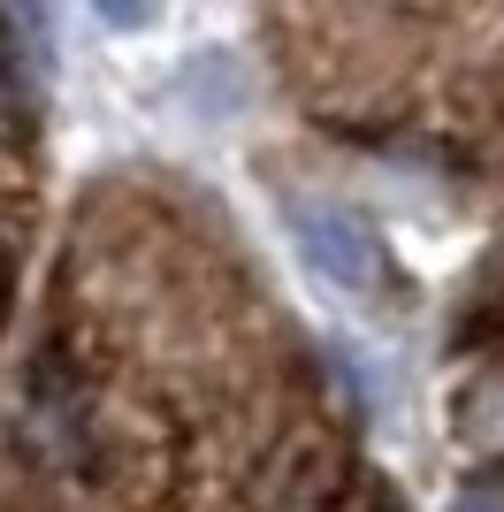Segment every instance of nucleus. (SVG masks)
<instances>
[{
  "mask_svg": "<svg viewBox=\"0 0 504 512\" xmlns=\"http://www.w3.org/2000/svg\"><path fill=\"white\" fill-rule=\"evenodd\" d=\"M0 512H405L237 214L123 161L69 199L0 406Z\"/></svg>",
  "mask_w": 504,
  "mask_h": 512,
  "instance_id": "obj_1",
  "label": "nucleus"
},
{
  "mask_svg": "<svg viewBox=\"0 0 504 512\" xmlns=\"http://www.w3.org/2000/svg\"><path fill=\"white\" fill-rule=\"evenodd\" d=\"M275 85L382 161L504 176V8H260Z\"/></svg>",
  "mask_w": 504,
  "mask_h": 512,
  "instance_id": "obj_2",
  "label": "nucleus"
},
{
  "mask_svg": "<svg viewBox=\"0 0 504 512\" xmlns=\"http://www.w3.org/2000/svg\"><path fill=\"white\" fill-rule=\"evenodd\" d=\"M275 207H283V230H291L298 260L329 283L336 299L367 306V314H405L413 283L390 260L382 230L352 207L344 192H314V184H275Z\"/></svg>",
  "mask_w": 504,
  "mask_h": 512,
  "instance_id": "obj_3",
  "label": "nucleus"
},
{
  "mask_svg": "<svg viewBox=\"0 0 504 512\" xmlns=\"http://www.w3.org/2000/svg\"><path fill=\"white\" fill-rule=\"evenodd\" d=\"M451 444L466 474H489L504 490V253L451 321Z\"/></svg>",
  "mask_w": 504,
  "mask_h": 512,
  "instance_id": "obj_4",
  "label": "nucleus"
},
{
  "mask_svg": "<svg viewBox=\"0 0 504 512\" xmlns=\"http://www.w3.org/2000/svg\"><path fill=\"white\" fill-rule=\"evenodd\" d=\"M39 169H46V123H39V85L23 31L0 16V329L16 314L31 237H39Z\"/></svg>",
  "mask_w": 504,
  "mask_h": 512,
  "instance_id": "obj_5",
  "label": "nucleus"
}]
</instances>
